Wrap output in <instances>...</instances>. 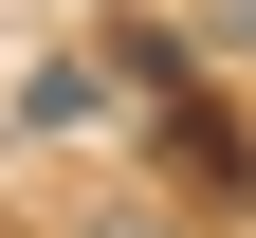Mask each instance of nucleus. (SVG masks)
<instances>
[{
  "label": "nucleus",
  "instance_id": "f257e3e1",
  "mask_svg": "<svg viewBox=\"0 0 256 238\" xmlns=\"http://www.w3.org/2000/svg\"><path fill=\"white\" fill-rule=\"evenodd\" d=\"M18 128H92V55H37L18 74Z\"/></svg>",
  "mask_w": 256,
  "mask_h": 238
},
{
  "label": "nucleus",
  "instance_id": "f03ea898",
  "mask_svg": "<svg viewBox=\"0 0 256 238\" xmlns=\"http://www.w3.org/2000/svg\"><path fill=\"white\" fill-rule=\"evenodd\" d=\"M202 55H256V0H202Z\"/></svg>",
  "mask_w": 256,
  "mask_h": 238
}]
</instances>
